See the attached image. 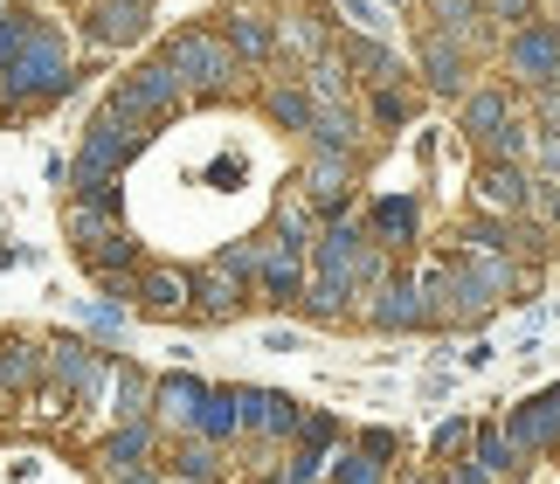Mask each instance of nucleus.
<instances>
[{
  "label": "nucleus",
  "mask_w": 560,
  "mask_h": 484,
  "mask_svg": "<svg viewBox=\"0 0 560 484\" xmlns=\"http://www.w3.org/2000/svg\"><path fill=\"white\" fill-rule=\"evenodd\" d=\"M56 77H62V62H56V42H49V35H35L28 49L14 56V83H21V91H42V83H56Z\"/></svg>",
  "instance_id": "f257e3e1"
},
{
  "label": "nucleus",
  "mask_w": 560,
  "mask_h": 484,
  "mask_svg": "<svg viewBox=\"0 0 560 484\" xmlns=\"http://www.w3.org/2000/svg\"><path fill=\"white\" fill-rule=\"evenodd\" d=\"M180 70H194L201 83H214V77H222V49H214V42H201V35H194V42H180Z\"/></svg>",
  "instance_id": "f03ea898"
},
{
  "label": "nucleus",
  "mask_w": 560,
  "mask_h": 484,
  "mask_svg": "<svg viewBox=\"0 0 560 484\" xmlns=\"http://www.w3.org/2000/svg\"><path fill=\"white\" fill-rule=\"evenodd\" d=\"M139 21H145L139 8H104V14H97V42H125V35H139Z\"/></svg>",
  "instance_id": "7ed1b4c3"
},
{
  "label": "nucleus",
  "mask_w": 560,
  "mask_h": 484,
  "mask_svg": "<svg viewBox=\"0 0 560 484\" xmlns=\"http://www.w3.org/2000/svg\"><path fill=\"white\" fill-rule=\"evenodd\" d=\"M145 291H153V298H145V304H153V312H174L187 284H180V277H153V284H145Z\"/></svg>",
  "instance_id": "20e7f679"
},
{
  "label": "nucleus",
  "mask_w": 560,
  "mask_h": 484,
  "mask_svg": "<svg viewBox=\"0 0 560 484\" xmlns=\"http://www.w3.org/2000/svg\"><path fill=\"white\" fill-rule=\"evenodd\" d=\"M139 450H145V429H125V436H112V464H132Z\"/></svg>",
  "instance_id": "39448f33"
},
{
  "label": "nucleus",
  "mask_w": 560,
  "mask_h": 484,
  "mask_svg": "<svg viewBox=\"0 0 560 484\" xmlns=\"http://www.w3.org/2000/svg\"><path fill=\"white\" fill-rule=\"evenodd\" d=\"M235 49H249V56H256V49H264V28H256V21H249V14H243V21H235Z\"/></svg>",
  "instance_id": "423d86ee"
},
{
  "label": "nucleus",
  "mask_w": 560,
  "mask_h": 484,
  "mask_svg": "<svg viewBox=\"0 0 560 484\" xmlns=\"http://www.w3.org/2000/svg\"><path fill=\"white\" fill-rule=\"evenodd\" d=\"M194 402H201V394H194V388H180V381L166 388V408H174V415H194Z\"/></svg>",
  "instance_id": "0eeeda50"
}]
</instances>
